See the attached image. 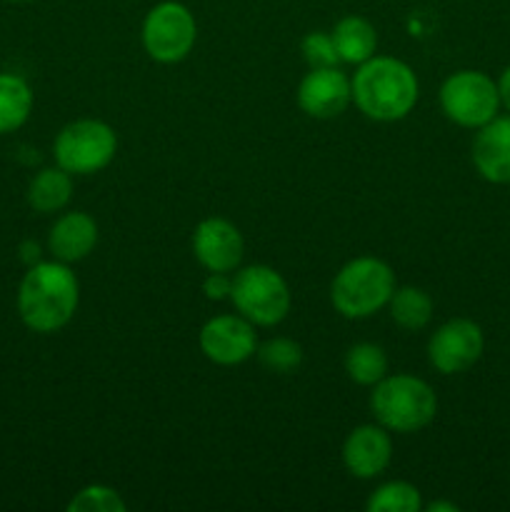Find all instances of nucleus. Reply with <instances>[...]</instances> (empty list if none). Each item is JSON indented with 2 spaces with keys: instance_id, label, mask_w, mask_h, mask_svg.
<instances>
[{
  "instance_id": "f03ea898",
  "label": "nucleus",
  "mask_w": 510,
  "mask_h": 512,
  "mask_svg": "<svg viewBox=\"0 0 510 512\" xmlns=\"http://www.w3.org/2000/svg\"><path fill=\"white\" fill-rule=\"evenodd\" d=\"M353 103L365 118L378 123H395L413 113L420 98V83L408 63L390 55H373L358 65L350 78Z\"/></svg>"
},
{
  "instance_id": "c85d7f7f",
  "label": "nucleus",
  "mask_w": 510,
  "mask_h": 512,
  "mask_svg": "<svg viewBox=\"0 0 510 512\" xmlns=\"http://www.w3.org/2000/svg\"><path fill=\"white\" fill-rule=\"evenodd\" d=\"M5 3H33V0H5Z\"/></svg>"
},
{
  "instance_id": "aec40b11",
  "label": "nucleus",
  "mask_w": 510,
  "mask_h": 512,
  "mask_svg": "<svg viewBox=\"0 0 510 512\" xmlns=\"http://www.w3.org/2000/svg\"><path fill=\"white\" fill-rule=\"evenodd\" d=\"M345 373L355 385L373 388L388 375V355L375 343H355L345 353Z\"/></svg>"
},
{
  "instance_id": "cd10ccee",
  "label": "nucleus",
  "mask_w": 510,
  "mask_h": 512,
  "mask_svg": "<svg viewBox=\"0 0 510 512\" xmlns=\"http://www.w3.org/2000/svg\"><path fill=\"white\" fill-rule=\"evenodd\" d=\"M423 510H428V512H458L460 508L455 503H443V500H438V503L423 505Z\"/></svg>"
},
{
  "instance_id": "f3484780",
  "label": "nucleus",
  "mask_w": 510,
  "mask_h": 512,
  "mask_svg": "<svg viewBox=\"0 0 510 512\" xmlns=\"http://www.w3.org/2000/svg\"><path fill=\"white\" fill-rule=\"evenodd\" d=\"M28 205L40 215L60 213L73 198V175L65 173L60 165L43 168L30 178L28 183Z\"/></svg>"
},
{
  "instance_id": "ddd939ff",
  "label": "nucleus",
  "mask_w": 510,
  "mask_h": 512,
  "mask_svg": "<svg viewBox=\"0 0 510 512\" xmlns=\"http://www.w3.org/2000/svg\"><path fill=\"white\" fill-rule=\"evenodd\" d=\"M393 460V438L383 425L370 423L350 430L343 443V465L353 478L373 480L388 470Z\"/></svg>"
},
{
  "instance_id": "a211bd4d",
  "label": "nucleus",
  "mask_w": 510,
  "mask_h": 512,
  "mask_svg": "<svg viewBox=\"0 0 510 512\" xmlns=\"http://www.w3.org/2000/svg\"><path fill=\"white\" fill-rule=\"evenodd\" d=\"M33 88L15 73H0V135L15 133L33 113Z\"/></svg>"
},
{
  "instance_id": "7ed1b4c3",
  "label": "nucleus",
  "mask_w": 510,
  "mask_h": 512,
  "mask_svg": "<svg viewBox=\"0 0 510 512\" xmlns=\"http://www.w3.org/2000/svg\"><path fill=\"white\" fill-rule=\"evenodd\" d=\"M370 410L375 423L390 433H418L438 415V395L423 378L408 373L385 375L373 385Z\"/></svg>"
},
{
  "instance_id": "a878e982",
  "label": "nucleus",
  "mask_w": 510,
  "mask_h": 512,
  "mask_svg": "<svg viewBox=\"0 0 510 512\" xmlns=\"http://www.w3.org/2000/svg\"><path fill=\"white\" fill-rule=\"evenodd\" d=\"M40 253H43V248H40L38 243H35V240H25V243H20V260H23L25 265H35V263H40Z\"/></svg>"
},
{
  "instance_id": "5701e85b",
  "label": "nucleus",
  "mask_w": 510,
  "mask_h": 512,
  "mask_svg": "<svg viewBox=\"0 0 510 512\" xmlns=\"http://www.w3.org/2000/svg\"><path fill=\"white\" fill-rule=\"evenodd\" d=\"M128 505L120 493L108 485H88L70 498L68 512H125Z\"/></svg>"
},
{
  "instance_id": "6ab92c4d",
  "label": "nucleus",
  "mask_w": 510,
  "mask_h": 512,
  "mask_svg": "<svg viewBox=\"0 0 510 512\" xmlns=\"http://www.w3.org/2000/svg\"><path fill=\"white\" fill-rule=\"evenodd\" d=\"M390 318L395 325H400L403 330H423L425 325L433 320V298L425 293L423 288H415V285H405V288H395V293L390 295Z\"/></svg>"
},
{
  "instance_id": "dca6fc26",
  "label": "nucleus",
  "mask_w": 510,
  "mask_h": 512,
  "mask_svg": "<svg viewBox=\"0 0 510 512\" xmlns=\"http://www.w3.org/2000/svg\"><path fill=\"white\" fill-rule=\"evenodd\" d=\"M330 35H333L340 63L360 65L373 58L375 50H378V30L368 18H360V15L340 18L335 28L330 30Z\"/></svg>"
},
{
  "instance_id": "4be33fe9",
  "label": "nucleus",
  "mask_w": 510,
  "mask_h": 512,
  "mask_svg": "<svg viewBox=\"0 0 510 512\" xmlns=\"http://www.w3.org/2000/svg\"><path fill=\"white\" fill-rule=\"evenodd\" d=\"M255 355H258L260 365L265 370L278 375L295 373L300 368V363H303V348H300V343H295L290 338L265 340L263 345H258Z\"/></svg>"
},
{
  "instance_id": "6e6552de",
  "label": "nucleus",
  "mask_w": 510,
  "mask_h": 512,
  "mask_svg": "<svg viewBox=\"0 0 510 512\" xmlns=\"http://www.w3.org/2000/svg\"><path fill=\"white\" fill-rule=\"evenodd\" d=\"M143 48L155 63L173 65L190 55L198 40V25L183 3L163 0L153 5L143 20Z\"/></svg>"
},
{
  "instance_id": "2eb2a0df",
  "label": "nucleus",
  "mask_w": 510,
  "mask_h": 512,
  "mask_svg": "<svg viewBox=\"0 0 510 512\" xmlns=\"http://www.w3.org/2000/svg\"><path fill=\"white\" fill-rule=\"evenodd\" d=\"M98 245V223L83 210L63 213L48 233V253L60 263H80Z\"/></svg>"
},
{
  "instance_id": "9d476101",
  "label": "nucleus",
  "mask_w": 510,
  "mask_h": 512,
  "mask_svg": "<svg viewBox=\"0 0 510 512\" xmlns=\"http://www.w3.org/2000/svg\"><path fill=\"white\" fill-rule=\"evenodd\" d=\"M200 350L215 365H240L250 360L258 350L255 325L243 315H215L200 328Z\"/></svg>"
},
{
  "instance_id": "0eeeda50",
  "label": "nucleus",
  "mask_w": 510,
  "mask_h": 512,
  "mask_svg": "<svg viewBox=\"0 0 510 512\" xmlns=\"http://www.w3.org/2000/svg\"><path fill=\"white\" fill-rule=\"evenodd\" d=\"M440 108L450 123L478 130L500 113L498 83L483 70H458L440 85Z\"/></svg>"
},
{
  "instance_id": "f8f14e48",
  "label": "nucleus",
  "mask_w": 510,
  "mask_h": 512,
  "mask_svg": "<svg viewBox=\"0 0 510 512\" xmlns=\"http://www.w3.org/2000/svg\"><path fill=\"white\" fill-rule=\"evenodd\" d=\"M353 103L350 78L340 68H310L298 85V105L315 120H330Z\"/></svg>"
},
{
  "instance_id": "412c9836",
  "label": "nucleus",
  "mask_w": 510,
  "mask_h": 512,
  "mask_svg": "<svg viewBox=\"0 0 510 512\" xmlns=\"http://www.w3.org/2000/svg\"><path fill=\"white\" fill-rule=\"evenodd\" d=\"M368 512H420L423 510V495L413 483L405 480H390V483L375 488L370 493Z\"/></svg>"
},
{
  "instance_id": "9b49d317",
  "label": "nucleus",
  "mask_w": 510,
  "mask_h": 512,
  "mask_svg": "<svg viewBox=\"0 0 510 512\" xmlns=\"http://www.w3.org/2000/svg\"><path fill=\"white\" fill-rule=\"evenodd\" d=\"M193 255L208 273L238 270L245 255L243 233L225 218H205L193 230Z\"/></svg>"
},
{
  "instance_id": "393cba45",
  "label": "nucleus",
  "mask_w": 510,
  "mask_h": 512,
  "mask_svg": "<svg viewBox=\"0 0 510 512\" xmlns=\"http://www.w3.org/2000/svg\"><path fill=\"white\" fill-rule=\"evenodd\" d=\"M230 290H233V278L228 273H208L203 280L205 298L220 303V300H230Z\"/></svg>"
},
{
  "instance_id": "20e7f679",
  "label": "nucleus",
  "mask_w": 510,
  "mask_h": 512,
  "mask_svg": "<svg viewBox=\"0 0 510 512\" xmlns=\"http://www.w3.org/2000/svg\"><path fill=\"white\" fill-rule=\"evenodd\" d=\"M393 293V268L373 255H360L335 273L330 285V303L343 318L363 320L383 310Z\"/></svg>"
},
{
  "instance_id": "1a4fd4ad",
  "label": "nucleus",
  "mask_w": 510,
  "mask_h": 512,
  "mask_svg": "<svg viewBox=\"0 0 510 512\" xmlns=\"http://www.w3.org/2000/svg\"><path fill=\"white\" fill-rule=\"evenodd\" d=\"M485 350V335L475 320L453 318L428 340V360L438 373L458 375L473 368Z\"/></svg>"
},
{
  "instance_id": "b1692460",
  "label": "nucleus",
  "mask_w": 510,
  "mask_h": 512,
  "mask_svg": "<svg viewBox=\"0 0 510 512\" xmlns=\"http://www.w3.org/2000/svg\"><path fill=\"white\" fill-rule=\"evenodd\" d=\"M300 53L308 68H338L340 55L335 50L333 35L323 30H313L300 40Z\"/></svg>"
},
{
  "instance_id": "f257e3e1",
  "label": "nucleus",
  "mask_w": 510,
  "mask_h": 512,
  "mask_svg": "<svg viewBox=\"0 0 510 512\" xmlns=\"http://www.w3.org/2000/svg\"><path fill=\"white\" fill-rule=\"evenodd\" d=\"M80 303V283L68 263L40 260L25 270L15 295V308L28 330L50 335L75 318Z\"/></svg>"
},
{
  "instance_id": "4468645a",
  "label": "nucleus",
  "mask_w": 510,
  "mask_h": 512,
  "mask_svg": "<svg viewBox=\"0 0 510 512\" xmlns=\"http://www.w3.org/2000/svg\"><path fill=\"white\" fill-rule=\"evenodd\" d=\"M475 170L493 185L510 183V113L495 115L490 123L480 125L470 148Z\"/></svg>"
},
{
  "instance_id": "bb28decb",
  "label": "nucleus",
  "mask_w": 510,
  "mask_h": 512,
  "mask_svg": "<svg viewBox=\"0 0 510 512\" xmlns=\"http://www.w3.org/2000/svg\"><path fill=\"white\" fill-rule=\"evenodd\" d=\"M498 83V95H500V108H505L510 113V65L500 73V78L495 80Z\"/></svg>"
},
{
  "instance_id": "423d86ee",
  "label": "nucleus",
  "mask_w": 510,
  "mask_h": 512,
  "mask_svg": "<svg viewBox=\"0 0 510 512\" xmlns=\"http://www.w3.org/2000/svg\"><path fill=\"white\" fill-rule=\"evenodd\" d=\"M118 153V135L108 123L80 118L65 125L53 140L55 165L70 175H95L108 168Z\"/></svg>"
},
{
  "instance_id": "39448f33",
  "label": "nucleus",
  "mask_w": 510,
  "mask_h": 512,
  "mask_svg": "<svg viewBox=\"0 0 510 512\" xmlns=\"http://www.w3.org/2000/svg\"><path fill=\"white\" fill-rule=\"evenodd\" d=\"M230 303L255 328H273L290 313V288L283 275L270 265H248L233 275Z\"/></svg>"
}]
</instances>
